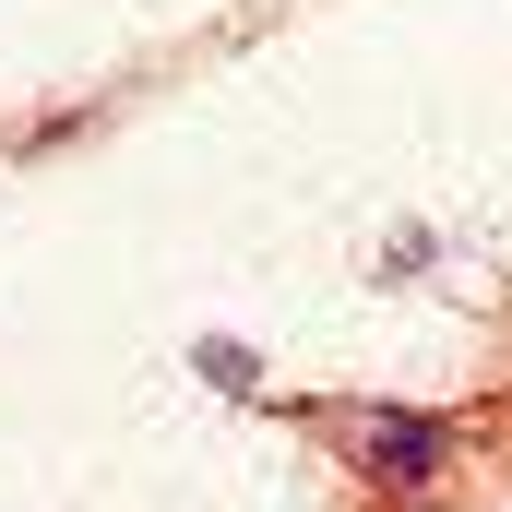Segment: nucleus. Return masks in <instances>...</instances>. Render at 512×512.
<instances>
[{"label":"nucleus","instance_id":"f03ea898","mask_svg":"<svg viewBox=\"0 0 512 512\" xmlns=\"http://www.w3.org/2000/svg\"><path fill=\"white\" fill-rule=\"evenodd\" d=\"M429 512H441V501H429Z\"/></svg>","mask_w":512,"mask_h":512},{"label":"nucleus","instance_id":"f257e3e1","mask_svg":"<svg viewBox=\"0 0 512 512\" xmlns=\"http://www.w3.org/2000/svg\"><path fill=\"white\" fill-rule=\"evenodd\" d=\"M441 453H453L441 417H382V429H370V465H382V477H429Z\"/></svg>","mask_w":512,"mask_h":512}]
</instances>
